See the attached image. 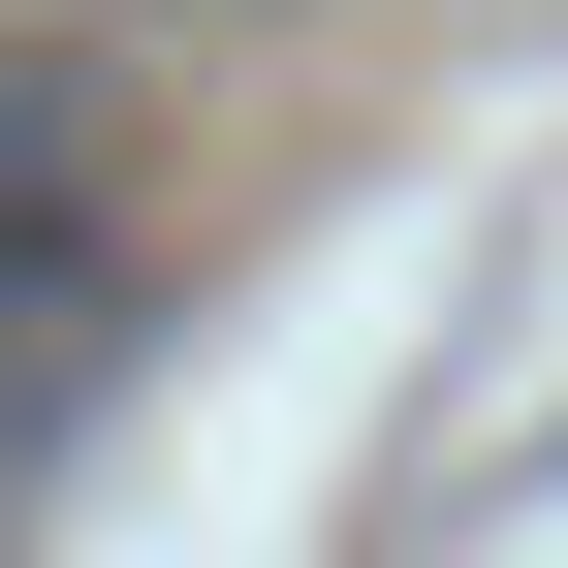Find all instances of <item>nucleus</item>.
<instances>
[{
	"label": "nucleus",
	"instance_id": "obj_1",
	"mask_svg": "<svg viewBox=\"0 0 568 568\" xmlns=\"http://www.w3.org/2000/svg\"><path fill=\"white\" fill-rule=\"evenodd\" d=\"M95 190H126L95 63H32V32H0V379H63V347H95Z\"/></svg>",
	"mask_w": 568,
	"mask_h": 568
},
{
	"label": "nucleus",
	"instance_id": "obj_2",
	"mask_svg": "<svg viewBox=\"0 0 568 568\" xmlns=\"http://www.w3.org/2000/svg\"><path fill=\"white\" fill-rule=\"evenodd\" d=\"M190 32H284V0H190Z\"/></svg>",
	"mask_w": 568,
	"mask_h": 568
}]
</instances>
